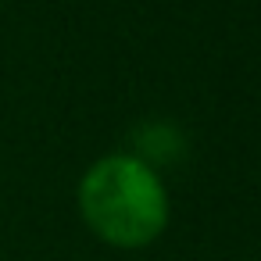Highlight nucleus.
Returning a JSON list of instances; mask_svg holds the SVG:
<instances>
[{
  "label": "nucleus",
  "mask_w": 261,
  "mask_h": 261,
  "mask_svg": "<svg viewBox=\"0 0 261 261\" xmlns=\"http://www.w3.org/2000/svg\"><path fill=\"white\" fill-rule=\"evenodd\" d=\"M83 225L108 247L140 250L168 225V190L158 168L129 150L97 158L75 190Z\"/></svg>",
  "instance_id": "obj_1"
},
{
  "label": "nucleus",
  "mask_w": 261,
  "mask_h": 261,
  "mask_svg": "<svg viewBox=\"0 0 261 261\" xmlns=\"http://www.w3.org/2000/svg\"><path fill=\"white\" fill-rule=\"evenodd\" d=\"M129 154H136L150 168H165V165H172L186 154V136L172 122H143L133 133V150Z\"/></svg>",
  "instance_id": "obj_2"
}]
</instances>
